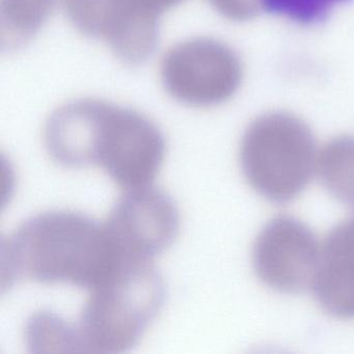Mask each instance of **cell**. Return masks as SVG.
Here are the masks:
<instances>
[{
  "instance_id": "obj_1",
  "label": "cell",
  "mask_w": 354,
  "mask_h": 354,
  "mask_svg": "<svg viewBox=\"0 0 354 354\" xmlns=\"http://www.w3.org/2000/svg\"><path fill=\"white\" fill-rule=\"evenodd\" d=\"M44 144L57 165H96L124 190L150 185L165 154V138L149 118L97 99L55 109L45 124Z\"/></svg>"
},
{
  "instance_id": "obj_8",
  "label": "cell",
  "mask_w": 354,
  "mask_h": 354,
  "mask_svg": "<svg viewBox=\"0 0 354 354\" xmlns=\"http://www.w3.org/2000/svg\"><path fill=\"white\" fill-rule=\"evenodd\" d=\"M321 244L298 219L281 215L269 221L257 237L252 252L259 279L283 293L312 287L320 263Z\"/></svg>"
},
{
  "instance_id": "obj_9",
  "label": "cell",
  "mask_w": 354,
  "mask_h": 354,
  "mask_svg": "<svg viewBox=\"0 0 354 354\" xmlns=\"http://www.w3.org/2000/svg\"><path fill=\"white\" fill-rule=\"evenodd\" d=\"M312 288L327 313L354 319V215L335 225L323 241Z\"/></svg>"
},
{
  "instance_id": "obj_5",
  "label": "cell",
  "mask_w": 354,
  "mask_h": 354,
  "mask_svg": "<svg viewBox=\"0 0 354 354\" xmlns=\"http://www.w3.org/2000/svg\"><path fill=\"white\" fill-rule=\"evenodd\" d=\"M182 0H64L82 34L104 41L126 65L138 66L156 50L161 15Z\"/></svg>"
},
{
  "instance_id": "obj_4",
  "label": "cell",
  "mask_w": 354,
  "mask_h": 354,
  "mask_svg": "<svg viewBox=\"0 0 354 354\" xmlns=\"http://www.w3.org/2000/svg\"><path fill=\"white\" fill-rule=\"evenodd\" d=\"M317 156L310 128L287 113H269L254 120L240 147L246 181L274 203L289 202L304 192L316 169Z\"/></svg>"
},
{
  "instance_id": "obj_12",
  "label": "cell",
  "mask_w": 354,
  "mask_h": 354,
  "mask_svg": "<svg viewBox=\"0 0 354 354\" xmlns=\"http://www.w3.org/2000/svg\"><path fill=\"white\" fill-rule=\"evenodd\" d=\"M347 1L350 0H260V5L270 13L300 24H314L324 19L335 6Z\"/></svg>"
},
{
  "instance_id": "obj_7",
  "label": "cell",
  "mask_w": 354,
  "mask_h": 354,
  "mask_svg": "<svg viewBox=\"0 0 354 354\" xmlns=\"http://www.w3.org/2000/svg\"><path fill=\"white\" fill-rule=\"evenodd\" d=\"M104 225L122 258L152 262L177 237L179 212L162 190L142 186L126 190Z\"/></svg>"
},
{
  "instance_id": "obj_3",
  "label": "cell",
  "mask_w": 354,
  "mask_h": 354,
  "mask_svg": "<svg viewBox=\"0 0 354 354\" xmlns=\"http://www.w3.org/2000/svg\"><path fill=\"white\" fill-rule=\"evenodd\" d=\"M165 299V281L152 262H124L91 290L77 320L66 323L68 351H127L144 335Z\"/></svg>"
},
{
  "instance_id": "obj_11",
  "label": "cell",
  "mask_w": 354,
  "mask_h": 354,
  "mask_svg": "<svg viewBox=\"0 0 354 354\" xmlns=\"http://www.w3.org/2000/svg\"><path fill=\"white\" fill-rule=\"evenodd\" d=\"M316 171L331 196L354 208V138L327 142L317 156Z\"/></svg>"
},
{
  "instance_id": "obj_2",
  "label": "cell",
  "mask_w": 354,
  "mask_h": 354,
  "mask_svg": "<svg viewBox=\"0 0 354 354\" xmlns=\"http://www.w3.org/2000/svg\"><path fill=\"white\" fill-rule=\"evenodd\" d=\"M124 261L104 223L69 211L41 213L1 242V288L35 281L71 283L91 291Z\"/></svg>"
},
{
  "instance_id": "obj_6",
  "label": "cell",
  "mask_w": 354,
  "mask_h": 354,
  "mask_svg": "<svg viewBox=\"0 0 354 354\" xmlns=\"http://www.w3.org/2000/svg\"><path fill=\"white\" fill-rule=\"evenodd\" d=\"M161 82L169 96L192 106H212L239 88V57L214 39L196 38L171 47L162 59Z\"/></svg>"
},
{
  "instance_id": "obj_10",
  "label": "cell",
  "mask_w": 354,
  "mask_h": 354,
  "mask_svg": "<svg viewBox=\"0 0 354 354\" xmlns=\"http://www.w3.org/2000/svg\"><path fill=\"white\" fill-rule=\"evenodd\" d=\"M57 0H0V42L3 51L30 43L51 15Z\"/></svg>"
}]
</instances>
